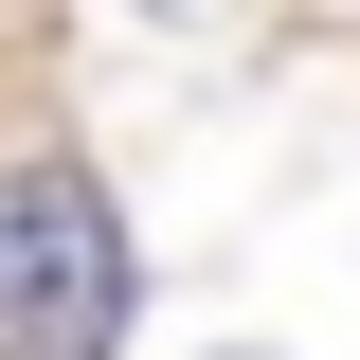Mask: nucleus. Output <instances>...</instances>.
<instances>
[{
    "label": "nucleus",
    "mask_w": 360,
    "mask_h": 360,
    "mask_svg": "<svg viewBox=\"0 0 360 360\" xmlns=\"http://www.w3.org/2000/svg\"><path fill=\"white\" fill-rule=\"evenodd\" d=\"M127 342V217L90 162H0V360H108Z\"/></svg>",
    "instance_id": "obj_1"
}]
</instances>
